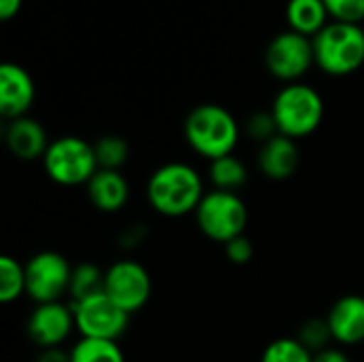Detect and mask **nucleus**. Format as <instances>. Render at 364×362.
Returning a JSON list of instances; mask_svg holds the SVG:
<instances>
[{"mask_svg": "<svg viewBox=\"0 0 364 362\" xmlns=\"http://www.w3.org/2000/svg\"><path fill=\"white\" fill-rule=\"evenodd\" d=\"M247 166L243 160H239L235 154L218 158L209 162V181L213 190H224V192H237L247 183Z\"/></svg>", "mask_w": 364, "mask_h": 362, "instance_id": "nucleus-18", "label": "nucleus"}, {"mask_svg": "<svg viewBox=\"0 0 364 362\" xmlns=\"http://www.w3.org/2000/svg\"><path fill=\"white\" fill-rule=\"evenodd\" d=\"M196 226L198 230L215 241V243H228L241 235H245L247 228V205L237 192H224V190H209L196 213Z\"/></svg>", "mask_w": 364, "mask_h": 362, "instance_id": "nucleus-6", "label": "nucleus"}, {"mask_svg": "<svg viewBox=\"0 0 364 362\" xmlns=\"http://www.w3.org/2000/svg\"><path fill=\"white\" fill-rule=\"evenodd\" d=\"M296 339H299L311 354H318V352H322V350H326V348H331V346L335 344L326 318H309V320H305V322L301 324V329H299Z\"/></svg>", "mask_w": 364, "mask_h": 362, "instance_id": "nucleus-24", "label": "nucleus"}, {"mask_svg": "<svg viewBox=\"0 0 364 362\" xmlns=\"http://www.w3.org/2000/svg\"><path fill=\"white\" fill-rule=\"evenodd\" d=\"M314 362H352V358L341 348H326L318 354H314Z\"/></svg>", "mask_w": 364, "mask_h": 362, "instance_id": "nucleus-29", "label": "nucleus"}, {"mask_svg": "<svg viewBox=\"0 0 364 362\" xmlns=\"http://www.w3.org/2000/svg\"><path fill=\"white\" fill-rule=\"evenodd\" d=\"M301 162V151L294 139L277 134L271 141L262 143L258 149V169L271 181L290 179Z\"/></svg>", "mask_w": 364, "mask_h": 362, "instance_id": "nucleus-15", "label": "nucleus"}, {"mask_svg": "<svg viewBox=\"0 0 364 362\" xmlns=\"http://www.w3.org/2000/svg\"><path fill=\"white\" fill-rule=\"evenodd\" d=\"M36 98V85L32 75L15 64V62H4L0 66V113L2 117L17 119L28 115L30 107L34 105Z\"/></svg>", "mask_w": 364, "mask_h": 362, "instance_id": "nucleus-12", "label": "nucleus"}, {"mask_svg": "<svg viewBox=\"0 0 364 362\" xmlns=\"http://www.w3.org/2000/svg\"><path fill=\"white\" fill-rule=\"evenodd\" d=\"M26 297L36 305L58 303L68 294L73 265L66 256L53 250L34 254L26 265Z\"/></svg>", "mask_w": 364, "mask_h": 362, "instance_id": "nucleus-7", "label": "nucleus"}, {"mask_svg": "<svg viewBox=\"0 0 364 362\" xmlns=\"http://www.w3.org/2000/svg\"><path fill=\"white\" fill-rule=\"evenodd\" d=\"M151 209L164 218H183L196 213L203 196L200 173L186 162H168L158 166L145 188Z\"/></svg>", "mask_w": 364, "mask_h": 362, "instance_id": "nucleus-1", "label": "nucleus"}, {"mask_svg": "<svg viewBox=\"0 0 364 362\" xmlns=\"http://www.w3.org/2000/svg\"><path fill=\"white\" fill-rule=\"evenodd\" d=\"M26 331L38 350L62 348L68 341V337L73 335V331H77L70 303L66 305V303L58 301V303L36 305L28 318Z\"/></svg>", "mask_w": 364, "mask_h": 362, "instance_id": "nucleus-11", "label": "nucleus"}, {"mask_svg": "<svg viewBox=\"0 0 364 362\" xmlns=\"http://www.w3.org/2000/svg\"><path fill=\"white\" fill-rule=\"evenodd\" d=\"M90 203L102 213H117L130 198V186L119 171L98 169L85 186Z\"/></svg>", "mask_w": 364, "mask_h": 362, "instance_id": "nucleus-16", "label": "nucleus"}, {"mask_svg": "<svg viewBox=\"0 0 364 362\" xmlns=\"http://www.w3.org/2000/svg\"><path fill=\"white\" fill-rule=\"evenodd\" d=\"M36 362H70V352H66L64 348H49V350H41Z\"/></svg>", "mask_w": 364, "mask_h": 362, "instance_id": "nucleus-30", "label": "nucleus"}, {"mask_svg": "<svg viewBox=\"0 0 364 362\" xmlns=\"http://www.w3.org/2000/svg\"><path fill=\"white\" fill-rule=\"evenodd\" d=\"M102 290H105V271L98 265H94V262L75 265L73 277H70V288H68L70 303L83 301Z\"/></svg>", "mask_w": 364, "mask_h": 362, "instance_id": "nucleus-19", "label": "nucleus"}, {"mask_svg": "<svg viewBox=\"0 0 364 362\" xmlns=\"http://www.w3.org/2000/svg\"><path fill=\"white\" fill-rule=\"evenodd\" d=\"M105 294L132 316L151 299V275L136 260H117L105 269Z\"/></svg>", "mask_w": 364, "mask_h": 362, "instance_id": "nucleus-10", "label": "nucleus"}, {"mask_svg": "<svg viewBox=\"0 0 364 362\" xmlns=\"http://www.w3.org/2000/svg\"><path fill=\"white\" fill-rule=\"evenodd\" d=\"M183 134L192 151L213 162L235 154L241 139V126L226 107L205 102L188 113Z\"/></svg>", "mask_w": 364, "mask_h": 362, "instance_id": "nucleus-2", "label": "nucleus"}, {"mask_svg": "<svg viewBox=\"0 0 364 362\" xmlns=\"http://www.w3.org/2000/svg\"><path fill=\"white\" fill-rule=\"evenodd\" d=\"M335 344L339 346H360L364 344V297L346 294L333 303L326 314Z\"/></svg>", "mask_w": 364, "mask_h": 362, "instance_id": "nucleus-13", "label": "nucleus"}, {"mask_svg": "<svg viewBox=\"0 0 364 362\" xmlns=\"http://www.w3.org/2000/svg\"><path fill=\"white\" fill-rule=\"evenodd\" d=\"M4 143L17 160L32 162V160H43L51 141L38 119L23 115V117L6 122Z\"/></svg>", "mask_w": 364, "mask_h": 362, "instance_id": "nucleus-14", "label": "nucleus"}, {"mask_svg": "<svg viewBox=\"0 0 364 362\" xmlns=\"http://www.w3.org/2000/svg\"><path fill=\"white\" fill-rule=\"evenodd\" d=\"M41 162L47 177L66 188L87 186V181L98 171L94 143H87L85 139L75 134L53 139Z\"/></svg>", "mask_w": 364, "mask_h": 362, "instance_id": "nucleus-5", "label": "nucleus"}, {"mask_svg": "<svg viewBox=\"0 0 364 362\" xmlns=\"http://www.w3.org/2000/svg\"><path fill=\"white\" fill-rule=\"evenodd\" d=\"M316 66L331 77H348L364 64V28L331 21L314 38Z\"/></svg>", "mask_w": 364, "mask_h": 362, "instance_id": "nucleus-4", "label": "nucleus"}, {"mask_svg": "<svg viewBox=\"0 0 364 362\" xmlns=\"http://www.w3.org/2000/svg\"><path fill=\"white\" fill-rule=\"evenodd\" d=\"M271 113L279 134L294 141L305 139L324 122V98L309 83H288L273 98Z\"/></svg>", "mask_w": 364, "mask_h": 362, "instance_id": "nucleus-3", "label": "nucleus"}, {"mask_svg": "<svg viewBox=\"0 0 364 362\" xmlns=\"http://www.w3.org/2000/svg\"><path fill=\"white\" fill-rule=\"evenodd\" d=\"M70 362H126L117 341L79 339L70 348Z\"/></svg>", "mask_w": 364, "mask_h": 362, "instance_id": "nucleus-20", "label": "nucleus"}, {"mask_svg": "<svg viewBox=\"0 0 364 362\" xmlns=\"http://www.w3.org/2000/svg\"><path fill=\"white\" fill-rule=\"evenodd\" d=\"M145 237H147V228H145L143 224H132V226H128L126 230H122L117 243H119V247H124V250H134V247H139V245L145 241Z\"/></svg>", "mask_w": 364, "mask_h": 362, "instance_id": "nucleus-28", "label": "nucleus"}, {"mask_svg": "<svg viewBox=\"0 0 364 362\" xmlns=\"http://www.w3.org/2000/svg\"><path fill=\"white\" fill-rule=\"evenodd\" d=\"M324 0H288L286 4V21L290 30L314 38L320 34L331 21Z\"/></svg>", "mask_w": 364, "mask_h": 362, "instance_id": "nucleus-17", "label": "nucleus"}, {"mask_svg": "<svg viewBox=\"0 0 364 362\" xmlns=\"http://www.w3.org/2000/svg\"><path fill=\"white\" fill-rule=\"evenodd\" d=\"M94 154L98 160V169L119 171L130 158V145L119 134H105L94 143Z\"/></svg>", "mask_w": 364, "mask_h": 362, "instance_id": "nucleus-21", "label": "nucleus"}, {"mask_svg": "<svg viewBox=\"0 0 364 362\" xmlns=\"http://www.w3.org/2000/svg\"><path fill=\"white\" fill-rule=\"evenodd\" d=\"M26 294V269L11 256L0 258V301L4 305Z\"/></svg>", "mask_w": 364, "mask_h": 362, "instance_id": "nucleus-22", "label": "nucleus"}, {"mask_svg": "<svg viewBox=\"0 0 364 362\" xmlns=\"http://www.w3.org/2000/svg\"><path fill=\"white\" fill-rule=\"evenodd\" d=\"M226 256L232 265H247L252 258H254V243L250 241V237L241 235L232 241H228L226 245Z\"/></svg>", "mask_w": 364, "mask_h": 362, "instance_id": "nucleus-27", "label": "nucleus"}, {"mask_svg": "<svg viewBox=\"0 0 364 362\" xmlns=\"http://www.w3.org/2000/svg\"><path fill=\"white\" fill-rule=\"evenodd\" d=\"M260 362H314V354L296 337H279L264 348Z\"/></svg>", "mask_w": 364, "mask_h": 362, "instance_id": "nucleus-23", "label": "nucleus"}, {"mask_svg": "<svg viewBox=\"0 0 364 362\" xmlns=\"http://www.w3.org/2000/svg\"><path fill=\"white\" fill-rule=\"evenodd\" d=\"M70 307H73L75 326L81 339L117 341L128 331V324L132 318L117 303H113L105 294V290L83 301L70 303Z\"/></svg>", "mask_w": 364, "mask_h": 362, "instance_id": "nucleus-8", "label": "nucleus"}, {"mask_svg": "<svg viewBox=\"0 0 364 362\" xmlns=\"http://www.w3.org/2000/svg\"><path fill=\"white\" fill-rule=\"evenodd\" d=\"M324 4L333 21H341V23L364 21V0H324Z\"/></svg>", "mask_w": 364, "mask_h": 362, "instance_id": "nucleus-26", "label": "nucleus"}, {"mask_svg": "<svg viewBox=\"0 0 364 362\" xmlns=\"http://www.w3.org/2000/svg\"><path fill=\"white\" fill-rule=\"evenodd\" d=\"M267 70L282 83H299L314 66V41L294 30L279 32L271 38L264 51Z\"/></svg>", "mask_w": 364, "mask_h": 362, "instance_id": "nucleus-9", "label": "nucleus"}, {"mask_svg": "<svg viewBox=\"0 0 364 362\" xmlns=\"http://www.w3.org/2000/svg\"><path fill=\"white\" fill-rule=\"evenodd\" d=\"M23 0H0V19L9 21L13 19L19 11H21Z\"/></svg>", "mask_w": 364, "mask_h": 362, "instance_id": "nucleus-31", "label": "nucleus"}, {"mask_svg": "<svg viewBox=\"0 0 364 362\" xmlns=\"http://www.w3.org/2000/svg\"><path fill=\"white\" fill-rule=\"evenodd\" d=\"M243 130H245V134H247L252 141H258L260 145L267 143V141H271L273 137L279 134L271 109H269V111H256V113H252V115L245 119Z\"/></svg>", "mask_w": 364, "mask_h": 362, "instance_id": "nucleus-25", "label": "nucleus"}]
</instances>
